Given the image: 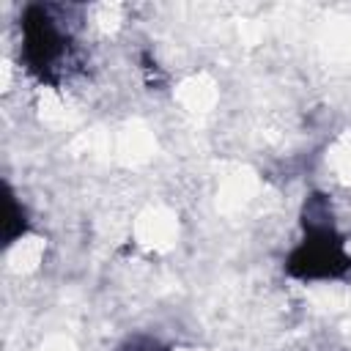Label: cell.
Here are the masks:
<instances>
[{
  "mask_svg": "<svg viewBox=\"0 0 351 351\" xmlns=\"http://www.w3.org/2000/svg\"><path fill=\"white\" fill-rule=\"evenodd\" d=\"M302 236L288 250L282 271L296 282H332L351 274V252L337 230L332 203L324 192H310L299 214Z\"/></svg>",
  "mask_w": 351,
  "mask_h": 351,
  "instance_id": "obj_1",
  "label": "cell"
},
{
  "mask_svg": "<svg viewBox=\"0 0 351 351\" xmlns=\"http://www.w3.org/2000/svg\"><path fill=\"white\" fill-rule=\"evenodd\" d=\"M71 60V33L55 5L27 3L19 14V63L41 85H60Z\"/></svg>",
  "mask_w": 351,
  "mask_h": 351,
  "instance_id": "obj_2",
  "label": "cell"
},
{
  "mask_svg": "<svg viewBox=\"0 0 351 351\" xmlns=\"http://www.w3.org/2000/svg\"><path fill=\"white\" fill-rule=\"evenodd\" d=\"M30 233V214L22 197L14 192L11 184H5V219H3V247L16 244L22 236Z\"/></svg>",
  "mask_w": 351,
  "mask_h": 351,
  "instance_id": "obj_3",
  "label": "cell"
},
{
  "mask_svg": "<svg viewBox=\"0 0 351 351\" xmlns=\"http://www.w3.org/2000/svg\"><path fill=\"white\" fill-rule=\"evenodd\" d=\"M118 351H170V346L154 335H129Z\"/></svg>",
  "mask_w": 351,
  "mask_h": 351,
  "instance_id": "obj_4",
  "label": "cell"
}]
</instances>
